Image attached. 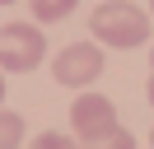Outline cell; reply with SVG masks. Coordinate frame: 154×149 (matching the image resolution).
<instances>
[{
	"label": "cell",
	"mask_w": 154,
	"mask_h": 149,
	"mask_svg": "<svg viewBox=\"0 0 154 149\" xmlns=\"http://www.w3.org/2000/svg\"><path fill=\"white\" fill-rule=\"evenodd\" d=\"M89 33L103 47L131 51V47H140L145 37H149V14H145L140 5H131V0H103V5L89 14Z\"/></svg>",
	"instance_id": "1"
},
{
	"label": "cell",
	"mask_w": 154,
	"mask_h": 149,
	"mask_svg": "<svg viewBox=\"0 0 154 149\" xmlns=\"http://www.w3.org/2000/svg\"><path fill=\"white\" fill-rule=\"evenodd\" d=\"M47 61V37L38 33V23H5L0 28V70L28 74Z\"/></svg>",
	"instance_id": "2"
},
{
	"label": "cell",
	"mask_w": 154,
	"mask_h": 149,
	"mask_svg": "<svg viewBox=\"0 0 154 149\" xmlns=\"http://www.w3.org/2000/svg\"><path fill=\"white\" fill-rule=\"evenodd\" d=\"M70 126H75V144H98V140L122 130L112 98H103V93H79L70 102Z\"/></svg>",
	"instance_id": "3"
},
{
	"label": "cell",
	"mask_w": 154,
	"mask_h": 149,
	"mask_svg": "<svg viewBox=\"0 0 154 149\" xmlns=\"http://www.w3.org/2000/svg\"><path fill=\"white\" fill-rule=\"evenodd\" d=\"M103 74V47L98 42H70L51 56V79L66 89H84Z\"/></svg>",
	"instance_id": "4"
},
{
	"label": "cell",
	"mask_w": 154,
	"mask_h": 149,
	"mask_svg": "<svg viewBox=\"0 0 154 149\" xmlns=\"http://www.w3.org/2000/svg\"><path fill=\"white\" fill-rule=\"evenodd\" d=\"M28 5H33V19L38 23H61L66 14H75L79 0H28Z\"/></svg>",
	"instance_id": "5"
},
{
	"label": "cell",
	"mask_w": 154,
	"mask_h": 149,
	"mask_svg": "<svg viewBox=\"0 0 154 149\" xmlns=\"http://www.w3.org/2000/svg\"><path fill=\"white\" fill-rule=\"evenodd\" d=\"M19 144H23V117L0 107V149H19Z\"/></svg>",
	"instance_id": "6"
},
{
	"label": "cell",
	"mask_w": 154,
	"mask_h": 149,
	"mask_svg": "<svg viewBox=\"0 0 154 149\" xmlns=\"http://www.w3.org/2000/svg\"><path fill=\"white\" fill-rule=\"evenodd\" d=\"M28 149H79L70 135H61V130H42V135H33Z\"/></svg>",
	"instance_id": "7"
},
{
	"label": "cell",
	"mask_w": 154,
	"mask_h": 149,
	"mask_svg": "<svg viewBox=\"0 0 154 149\" xmlns=\"http://www.w3.org/2000/svg\"><path fill=\"white\" fill-rule=\"evenodd\" d=\"M79 149H135V135L131 130H117V135L98 140V144H79Z\"/></svg>",
	"instance_id": "8"
},
{
	"label": "cell",
	"mask_w": 154,
	"mask_h": 149,
	"mask_svg": "<svg viewBox=\"0 0 154 149\" xmlns=\"http://www.w3.org/2000/svg\"><path fill=\"white\" fill-rule=\"evenodd\" d=\"M145 98H149V107H154V74H149V84H145Z\"/></svg>",
	"instance_id": "9"
},
{
	"label": "cell",
	"mask_w": 154,
	"mask_h": 149,
	"mask_svg": "<svg viewBox=\"0 0 154 149\" xmlns=\"http://www.w3.org/2000/svg\"><path fill=\"white\" fill-rule=\"evenodd\" d=\"M0 107H5V70H0Z\"/></svg>",
	"instance_id": "10"
},
{
	"label": "cell",
	"mask_w": 154,
	"mask_h": 149,
	"mask_svg": "<svg viewBox=\"0 0 154 149\" xmlns=\"http://www.w3.org/2000/svg\"><path fill=\"white\" fill-rule=\"evenodd\" d=\"M149 70H154V51H149Z\"/></svg>",
	"instance_id": "11"
},
{
	"label": "cell",
	"mask_w": 154,
	"mask_h": 149,
	"mask_svg": "<svg viewBox=\"0 0 154 149\" xmlns=\"http://www.w3.org/2000/svg\"><path fill=\"white\" fill-rule=\"evenodd\" d=\"M149 19H154V0H149Z\"/></svg>",
	"instance_id": "12"
},
{
	"label": "cell",
	"mask_w": 154,
	"mask_h": 149,
	"mask_svg": "<svg viewBox=\"0 0 154 149\" xmlns=\"http://www.w3.org/2000/svg\"><path fill=\"white\" fill-rule=\"evenodd\" d=\"M0 5H14V0H0Z\"/></svg>",
	"instance_id": "13"
},
{
	"label": "cell",
	"mask_w": 154,
	"mask_h": 149,
	"mask_svg": "<svg viewBox=\"0 0 154 149\" xmlns=\"http://www.w3.org/2000/svg\"><path fill=\"white\" fill-rule=\"evenodd\" d=\"M149 144H154V130H149Z\"/></svg>",
	"instance_id": "14"
}]
</instances>
